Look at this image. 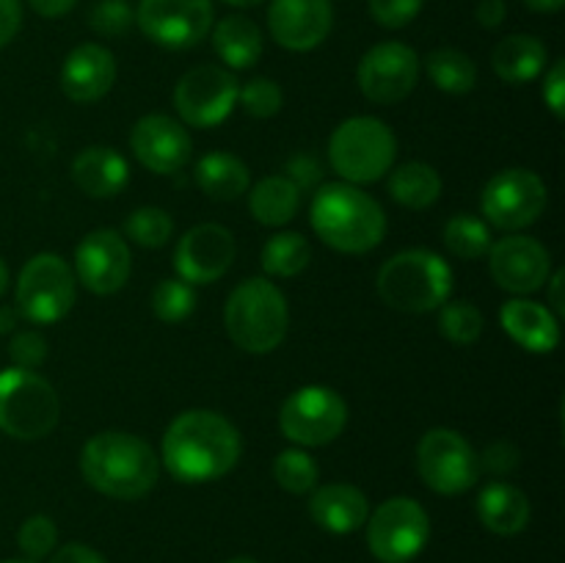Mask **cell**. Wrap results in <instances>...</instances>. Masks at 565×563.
Returning a JSON list of instances; mask_svg holds the SVG:
<instances>
[{
    "mask_svg": "<svg viewBox=\"0 0 565 563\" xmlns=\"http://www.w3.org/2000/svg\"><path fill=\"white\" fill-rule=\"evenodd\" d=\"M241 431L224 414L188 408L166 428L160 464L180 484H210L232 472L241 461Z\"/></svg>",
    "mask_w": 565,
    "mask_h": 563,
    "instance_id": "6da1fadb",
    "label": "cell"
},
{
    "mask_svg": "<svg viewBox=\"0 0 565 563\" xmlns=\"http://www.w3.org/2000/svg\"><path fill=\"white\" fill-rule=\"evenodd\" d=\"M81 472L86 484L110 500H141L158 486L160 456L136 434L103 431L83 445Z\"/></svg>",
    "mask_w": 565,
    "mask_h": 563,
    "instance_id": "7a4b0ae2",
    "label": "cell"
},
{
    "mask_svg": "<svg viewBox=\"0 0 565 563\" xmlns=\"http://www.w3.org/2000/svg\"><path fill=\"white\" fill-rule=\"evenodd\" d=\"M309 221L315 235L342 254L373 252L386 235L384 208L351 182L320 185L312 199Z\"/></svg>",
    "mask_w": 565,
    "mask_h": 563,
    "instance_id": "3957f363",
    "label": "cell"
},
{
    "mask_svg": "<svg viewBox=\"0 0 565 563\" xmlns=\"http://www.w3.org/2000/svg\"><path fill=\"white\" fill-rule=\"evenodd\" d=\"M379 296L397 312H434L450 301L452 268L445 257L428 248H406L386 259L379 270Z\"/></svg>",
    "mask_w": 565,
    "mask_h": 563,
    "instance_id": "277c9868",
    "label": "cell"
},
{
    "mask_svg": "<svg viewBox=\"0 0 565 563\" xmlns=\"http://www.w3.org/2000/svg\"><path fill=\"white\" fill-rule=\"evenodd\" d=\"M224 326L230 340L241 351H276L290 329V309H287L285 293L268 279L241 282L226 298Z\"/></svg>",
    "mask_w": 565,
    "mask_h": 563,
    "instance_id": "5b68a950",
    "label": "cell"
},
{
    "mask_svg": "<svg viewBox=\"0 0 565 563\" xmlns=\"http://www.w3.org/2000/svg\"><path fill=\"white\" fill-rule=\"evenodd\" d=\"M61 419L55 386L36 370H0V431L11 439L33 442L53 434Z\"/></svg>",
    "mask_w": 565,
    "mask_h": 563,
    "instance_id": "8992f818",
    "label": "cell"
},
{
    "mask_svg": "<svg viewBox=\"0 0 565 563\" xmlns=\"http://www.w3.org/2000/svg\"><path fill=\"white\" fill-rule=\"evenodd\" d=\"M395 132L375 116H351L331 132L329 163L351 185L379 182L395 166Z\"/></svg>",
    "mask_w": 565,
    "mask_h": 563,
    "instance_id": "52a82bcc",
    "label": "cell"
},
{
    "mask_svg": "<svg viewBox=\"0 0 565 563\" xmlns=\"http://www.w3.org/2000/svg\"><path fill=\"white\" fill-rule=\"evenodd\" d=\"M75 270L58 254L44 252L31 257L17 279V312L28 323H58L75 307Z\"/></svg>",
    "mask_w": 565,
    "mask_h": 563,
    "instance_id": "ba28073f",
    "label": "cell"
},
{
    "mask_svg": "<svg viewBox=\"0 0 565 563\" xmlns=\"http://www.w3.org/2000/svg\"><path fill=\"white\" fill-rule=\"evenodd\" d=\"M367 546L375 561L408 563L428 546V511L414 497H390L367 517Z\"/></svg>",
    "mask_w": 565,
    "mask_h": 563,
    "instance_id": "9c48e42d",
    "label": "cell"
},
{
    "mask_svg": "<svg viewBox=\"0 0 565 563\" xmlns=\"http://www.w3.org/2000/svg\"><path fill=\"white\" fill-rule=\"evenodd\" d=\"M348 425V403L337 390L309 384L292 392L279 412V428L292 445H331Z\"/></svg>",
    "mask_w": 565,
    "mask_h": 563,
    "instance_id": "30bf717a",
    "label": "cell"
},
{
    "mask_svg": "<svg viewBox=\"0 0 565 563\" xmlns=\"http://www.w3.org/2000/svg\"><path fill=\"white\" fill-rule=\"evenodd\" d=\"M417 469L428 489L456 497L478 484L480 458L458 431L430 428L417 445Z\"/></svg>",
    "mask_w": 565,
    "mask_h": 563,
    "instance_id": "8fae6325",
    "label": "cell"
},
{
    "mask_svg": "<svg viewBox=\"0 0 565 563\" xmlns=\"http://www.w3.org/2000/svg\"><path fill=\"white\" fill-rule=\"evenodd\" d=\"M546 199H550L546 182L535 171L505 169L486 182L480 193V210L489 224L505 232H519L544 215Z\"/></svg>",
    "mask_w": 565,
    "mask_h": 563,
    "instance_id": "7c38bea8",
    "label": "cell"
},
{
    "mask_svg": "<svg viewBox=\"0 0 565 563\" xmlns=\"http://www.w3.org/2000/svg\"><path fill=\"white\" fill-rule=\"evenodd\" d=\"M237 81L230 70L215 64H202L188 70L174 86V108L182 125L218 127L235 110Z\"/></svg>",
    "mask_w": 565,
    "mask_h": 563,
    "instance_id": "4fadbf2b",
    "label": "cell"
},
{
    "mask_svg": "<svg viewBox=\"0 0 565 563\" xmlns=\"http://www.w3.org/2000/svg\"><path fill=\"white\" fill-rule=\"evenodd\" d=\"M210 0H141L136 22L149 42L166 50L196 47L213 31Z\"/></svg>",
    "mask_w": 565,
    "mask_h": 563,
    "instance_id": "5bb4252c",
    "label": "cell"
},
{
    "mask_svg": "<svg viewBox=\"0 0 565 563\" xmlns=\"http://www.w3.org/2000/svg\"><path fill=\"white\" fill-rule=\"evenodd\" d=\"M417 50L403 42H381L362 55L356 70L359 88L375 105L403 103L419 83Z\"/></svg>",
    "mask_w": 565,
    "mask_h": 563,
    "instance_id": "9a60e30c",
    "label": "cell"
},
{
    "mask_svg": "<svg viewBox=\"0 0 565 563\" xmlns=\"http://www.w3.org/2000/svg\"><path fill=\"white\" fill-rule=\"evenodd\" d=\"M132 257L125 235L94 230L75 246V279L94 296H114L130 279Z\"/></svg>",
    "mask_w": 565,
    "mask_h": 563,
    "instance_id": "2e32d148",
    "label": "cell"
},
{
    "mask_svg": "<svg viewBox=\"0 0 565 563\" xmlns=\"http://www.w3.org/2000/svg\"><path fill=\"white\" fill-rule=\"evenodd\" d=\"M486 257L497 287L513 296H530L541 290L552 274L550 248L527 235H508L491 243Z\"/></svg>",
    "mask_w": 565,
    "mask_h": 563,
    "instance_id": "e0dca14e",
    "label": "cell"
},
{
    "mask_svg": "<svg viewBox=\"0 0 565 563\" xmlns=\"http://www.w3.org/2000/svg\"><path fill=\"white\" fill-rule=\"evenodd\" d=\"M235 235L224 224H196L180 237L174 268L188 285H213L235 263Z\"/></svg>",
    "mask_w": 565,
    "mask_h": 563,
    "instance_id": "ac0fdd59",
    "label": "cell"
},
{
    "mask_svg": "<svg viewBox=\"0 0 565 563\" xmlns=\"http://www.w3.org/2000/svg\"><path fill=\"white\" fill-rule=\"evenodd\" d=\"M130 149L152 174H177L193 155L191 132L166 114H147L132 125Z\"/></svg>",
    "mask_w": 565,
    "mask_h": 563,
    "instance_id": "d6986e66",
    "label": "cell"
},
{
    "mask_svg": "<svg viewBox=\"0 0 565 563\" xmlns=\"http://www.w3.org/2000/svg\"><path fill=\"white\" fill-rule=\"evenodd\" d=\"M331 25H334L331 0H270V36L290 53H309L323 44Z\"/></svg>",
    "mask_w": 565,
    "mask_h": 563,
    "instance_id": "ffe728a7",
    "label": "cell"
},
{
    "mask_svg": "<svg viewBox=\"0 0 565 563\" xmlns=\"http://www.w3.org/2000/svg\"><path fill=\"white\" fill-rule=\"evenodd\" d=\"M61 92L72 103H97L114 88L116 83V59L103 44H77L61 64Z\"/></svg>",
    "mask_w": 565,
    "mask_h": 563,
    "instance_id": "44dd1931",
    "label": "cell"
},
{
    "mask_svg": "<svg viewBox=\"0 0 565 563\" xmlns=\"http://www.w3.org/2000/svg\"><path fill=\"white\" fill-rule=\"evenodd\" d=\"M500 323L516 346L530 353H552L561 346V323L546 304L530 298H511L502 304Z\"/></svg>",
    "mask_w": 565,
    "mask_h": 563,
    "instance_id": "7402d4cb",
    "label": "cell"
},
{
    "mask_svg": "<svg viewBox=\"0 0 565 563\" xmlns=\"http://www.w3.org/2000/svg\"><path fill=\"white\" fill-rule=\"evenodd\" d=\"M309 517L315 524L334 535L356 533L364 528L370 517V500L359 486L353 484H326L312 491L309 500Z\"/></svg>",
    "mask_w": 565,
    "mask_h": 563,
    "instance_id": "603a6c76",
    "label": "cell"
},
{
    "mask_svg": "<svg viewBox=\"0 0 565 563\" xmlns=\"http://www.w3.org/2000/svg\"><path fill=\"white\" fill-rule=\"evenodd\" d=\"M72 182L92 199H114L130 182V163L114 147H86L72 160Z\"/></svg>",
    "mask_w": 565,
    "mask_h": 563,
    "instance_id": "cb8c5ba5",
    "label": "cell"
},
{
    "mask_svg": "<svg viewBox=\"0 0 565 563\" xmlns=\"http://www.w3.org/2000/svg\"><path fill=\"white\" fill-rule=\"evenodd\" d=\"M478 519L497 535H516L530 524V500L519 486L491 480L478 495Z\"/></svg>",
    "mask_w": 565,
    "mask_h": 563,
    "instance_id": "d4e9b609",
    "label": "cell"
},
{
    "mask_svg": "<svg viewBox=\"0 0 565 563\" xmlns=\"http://www.w3.org/2000/svg\"><path fill=\"white\" fill-rule=\"evenodd\" d=\"M546 64H550L546 44L539 36H530V33L505 36L491 53V70L497 72L500 81L511 83V86L535 81L546 70Z\"/></svg>",
    "mask_w": 565,
    "mask_h": 563,
    "instance_id": "484cf974",
    "label": "cell"
},
{
    "mask_svg": "<svg viewBox=\"0 0 565 563\" xmlns=\"http://www.w3.org/2000/svg\"><path fill=\"white\" fill-rule=\"evenodd\" d=\"M301 208V191L285 174H270L248 188V210L252 219L263 226H285L296 219Z\"/></svg>",
    "mask_w": 565,
    "mask_h": 563,
    "instance_id": "4316f807",
    "label": "cell"
},
{
    "mask_svg": "<svg viewBox=\"0 0 565 563\" xmlns=\"http://www.w3.org/2000/svg\"><path fill=\"white\" fill-rule=\"evenodd\" d=\"M213 50L230 70H252L263 55V33L248 17H224L213 28Z\"/></svg>",
    "mask_w": 565,
    "mask_h": 563,
    "instance_id": "83f0119b",
    "label": "cell"
},
{
    "mask_svg": "<svg viewBox=\"0 0 565 563\" xmlns=\"http://www.w3.org/2000/svg\"><path fill=\"white\" fill-rule=\"evenodd\" d=\"M196 185L215 202H235L252 188L248 166L237 155L210 152L196 163Z\"/></svg>",
    "mask_w": 565,
    "mask_h": 563,
    "instance_id": "f1b7e54d",
    "label": "cell"
},
{
    "mask_svg": "<svg viewBox=\"0 0 565 563\" xmlns=\"http://www.w3.org/2000/svg\"><path fill=\"white\" fill-rule=\"evenodd\" d=\"M386 191L401 208L406 210H428L439 202L441 196V177L439 171L423 160L397 166L390 174Z\"/></svg>",
    "mask_w": 565,
    "mask_h": 563,
    "instance_id": "f546056e",
    "label": "cell"
},
{
    "mask_svg": "<svg viewBox=\"0 0 565 563\" xmlns=\"http://www.w3.org/2000/svg\"><path fill=\"white\" fill-rule=\"evenodd\" d=\"M425 72L430 83L447 94H469L478 86V66L463 50L436 47L425 55Z\"/></svg>",
    "mask_w": 565,
    "mask_h": 563,
    "instance_id": "4dcf8cb0",
    "label": "cell"
},
{
    "mask_svg": "<svg viewBox=\"0 0 565 563\" xmlns=\"http://www.w3.org/2000/svg\"><path fill=\"white\" fill-rule=\"evenodd\" d=\"M312 263V246L301 232H279L263 246V270L279 279H292Z\"/></svg>",
    "mask_w": 565,
    "mask_h": 563,
    "instance_id": "1f68e13d",
    "label": "cell"
},
{
    "mask_svg": "<svg viewBox=\"0 0 565 563\" xmlns=\"http://www.w3.org/2000/svg\"><path fill=\"white\" fill-rule=\"evenodd\" d=\"M445 246L458 259H480L491 248V230L483 219L472 213L452 215L445 224Z\"/></svg>",
    "mask_w": 565,
    "mask_h": 563,
    "instance_id": "d6a6232c",
    "label": "cell"
},
{
    "mask_svg": "<svg viewBox=\"0 0 565 563\" xmlns=\"http://www.w3.org/2000/svg\"><path fill=\"white\" fill-rule=\"evenodd\" d=\"M274 480L290 495H309L318 489V461L303 447H287L274 461Z\"/></svg>",
    "mask_w": 565,
    "mask_h": 563,
    "instance_id": "836d02e7",
    "label": "cell"
},
{
    "mask_svg": "<svg viewBox=\"0 0 565 563\" xmlns=\"http://www.w3.org/2000/svg\"><path fill=\"white\" fill-rule=\"evenodd\" d=\"M483 312L475 307L472 301H445L439 307V331L445 340L456 342V346H472L483 334Z\"/></svg>",
    "mask_w": 565,
    "mask_h": 563,
    "instance_id": "e575fe53",
    "label": "cell"
},
{
    "mask_svg": "<svg viewBox=\"0 0 565 563\" xmlns=\"http://www.w3.org/2000/svg\"><path fill=\"white\" fill-rule=\"evenodd\" d=\"M125 235L141 248H160L174 235V221L163 208H136L125 221Z\"/></svg>",
    "mask_w": 565,
    "mask_h": 563,
    "instance_id": "d590c367",
    "label": "cell"
},
{
    "mask_svg": "<svg viewBox=\"0 0 565 563\" xmlns=\"http://www.w3.org/2000/svg\"><path fill=\"white\" fill-rule=\"evenodd\" d=\"M196 309V290L182 279H163L152 290V312L163 323H182Z\"/></svg>",
    "mask_w": 565,
    "mask_h": 563,
    "instance_id": "8d00e7d4",
    "label": "cell"
},
{
    "mask_svg": "<svg viewBox=\"0 0 565 563\" xmlns=\"http://www.w3.org/2000/svg\"><path fill=\"white\" fill-rule=\"evenodd\" d=\"M237 103L254 119H274L285 105V94H281L279 83L270 77H254L246 86L237 88Z\"/></svg>",
    "mask_w": 565,
    "mask_h": 563,
    "instance_id": "74e56055",
    "label": "cell"
},
{
    "mask_svg": "<svg viewBox=\"0 0 565 563\" xmlns=\"http://www.w3.org/2000/svg\"><path fill=\"white\" fill-rule=\"evenodd\" d=\"M17 544L25 552L28 561H42V557L53 555L55 544H58V528L50 517L44 513H33L25 522L20 524V533H17Z\"/></svg>",
    "mask_w": 565,
    "mask_h": 563,
    "instance_id": "f35d334b",
    "label": "cell"
},
{
    "mask_svg": "<svg viewBox=\"0 0 565 563\" xmlns=\"http://www.w3.org/2000/svg\"><path fill=\"white\" fill-rule=\"evenodd\" d=\"M88 22L99 36H121L136 22V11L127 0H99L88 14Z\"/></svg>",
    "mask_w": 565,
    "mask_h": 563,
    "instance_id": "ab89813d",
    "label": "cell"
},
{
    "mask_svg": "<svg viewBox=\"0 0 565 563\" xmlns=\"http://www.w3.org/2000/svg\"><path fill=\"white\" fill-rule=\"evenodd\" d=\"M9 357L11 362H14V368H42L44 359H47V340H44L36 329L14 331V337H11L9 342Z\"/></svg>",
    "mask_w": 565,
    "mask_h": 563,
    "instance_id": "60d3db41",
    "label": "cell"
},
{
    "mask_svg": "<svg viewBox=\"0 0 565 563\" xmlns=\"http://www.w3.org/2000/svg\"><path fill=\"white\" fill-rule=\"evenodd\" d=\"M425 0H370V14L381 28H406L423 11Z\"/></svg>",
    "mask_w": 565,
    "mask_h": 563,
    "instance_id": "b9f144b4",
    "label": "cell"
},
{
    "mask_svg": "<svg viewBox=\"0 0 565 563\" xmlns=\"http://www.w3.org/2000/svg\"><path fill=\"white\" fill-rule=\"evenodd\" d=\"M480 458V472H491V475H508L519 467V450L511 445V442H494L483 450Z\"/></svg>",
    "mask_w": 565,
    "mask_h": 563,
    "instance_id": "7bdbcfd3",
    "label": "cell"
},
{
    "mask_svg": "<svg viewBox=\"0 0 565 563\" xmlns=\"http://www.w3.org/2000/svg\"><path fill=\"white\" fill-rule=\"evenodd\" d=\"M544 103L555 114V119L565 116V61H555L544 75Z\"/></svg>",
    "mask_w": 565,
    "mask_h": 563,
    "instance_id": "ee69618b",
    "label": "cell"
},
{
    "mask_svg": "<svg viewBox=\"0 0 565 563\" xmlns=\"http://www.w3.org/2000/svg\"><path fill=\"white\" fill-rule=\"evenodd\" d=\"M50 563H108V561H105L103 552H97L94 546L72 541V544L58 546V552L50 555Z\"/></svg>",
    "mask_w": 565,
    "mask_h": 563,
    "instance_id": "f6af8a7d",
    "label": "cell"
},
{
    "mask_svg": "<svg viewBox=\"0 0 565 563\" xmlns=\"http://www.w3.org/2000/svg\"><path fill=\"white\" fill-rule=\"evenodd\" d=\"M22 6L20 0H0V47L11 42L20 33Z\"/></svg>",
    "mask_w": 565,
    "mask_h": 563,
    "instance_id": "bcb514c9",
    "label": "cell"
},
{
    "mask_svg": "<svg viewBox=\"0 0 565 563\" xmlns=\"http://www.w3.org/2000/svg\"><path fill=\"white\" fill-rule=\"evenodd\" d=\"M475 14H478V22L483 28H500L502 22H505V3H502V0H480L478 3V11H475Z\"/></svg>",
    "mask_w": 565,
    "mask_h": 563,
    "instance_id": "7dc6e473",
    "label": "cell"
},
{
    "mask_svg": "<svg viewBox=\"0 0 565 563\" xmlns=\"http://www.w3.org/2000/svg\"><path fill=\"white\" fill-rule=\"evenodd\" d=\"M28 6H31L39 17H44V20H58V17L70 14V11L75 9L77 0H28Z\"/></svg>",
    "mask_w": 565,
    "mask_h": 563,
    "instance_id": "c3c4849f",
    "label": "cell"
},
{
    "mask_svg": "<svg viewBox=\"0 0 565 563\" xmlns=\"http://www.w3.org/2000/svg\"><path fill=\"white\" fill-rule=\"evenodd\" d=\"M563 282H565L563 270H555V274H550V279H546V285H550V304H552V309H555V315L565 312Z\"/></svg>",
    "mask_w": 565,
    "mask_h": 563,
    "instance_id": "681fc988",
    "label": "cell"
},
{
    "mask_svg": "<svg viewBox=\"0 0 565 563\" xmlns=\"http://www.w3.org/2000/svg\"><path fill=\"white\" fill-rule=\"evenodd\" d=\"M530 11H539V14H557L563 9L565 0H524Z\"/></svg>",
    "mask_w": 565,
    "mask_h": 563,
    "instance_id": "f907efd6",
    "label": "cell"
},
{
    "mask_svg": "<svg viewBox=\"0 0 565 563\" xmlns=\"http://www.w3.org/2000/svg\"><path fill=\"white\" fill-rule=\"evenodd\" d=\"M20 312L14 307H0V334H14Z\"/></svg>",
    "mask_w": 565,
    "mask_h": 563,
    "instance_id": "816d5d0a",
    "label": "cell"
},
{
    "mask_svg": "<svg viewBox=\"0 0 565 563\" xmlns=\"http://www.w3.org/2000/svg\"><path fill=\"white\" fill-rule=\"evenodd\" d=\"M6 290H9V268H6V263L0 259V298L6 296Z\"/></svg>",
    "mask_w": 565,
    "mask_h": 563,
    "instance_id": "f5cc1de1",
    "label": "cell"
},
{
    "mask_svg": "<svg viewBox=\"0 0 565 563\" xmlns=\"http://www.w3.org/2000/svg\"><path fill=\"white\" fill-rule=\"evenodd\" d=\"M224 3H230V6H237V9H252V6L263 3V0H224Z\"/></svg>",
    "mask_w": 565,
    "mask_h": 563,
    "instance_id": "db71d44e",
    "label": "cell"
},
{
    "mask_svg": "<svg viewBox=\"0 0 565 563\" xmlns=\"http://www.w3.org/2000/svg\"><path fill=\"white\" fill-rule=\"evenodd\" d=\"M226 563H257V561H254V557L241 555V557H230V561H226Z\"/></svg>",
    "mask_w": 565,
    "mask_h": 563,
    "instance_id": "11a10c76",
    "label": "cell"
},
{
    "mask_svg": "<svg viewBox=\"0 0 565 563\" xmlns=\"http://www.w3.org/2000/svg\"><path fill=\"white\" fill-rule=\"evenodd\" d=\"M0 563H36V561H17V557H11V561H0Z\"/></svg>",
    "mask_w": 565,
    "mask_h": 563,
    "instance_id": "9f6ffc18",
    "label": "cell"
}]
</instances>
